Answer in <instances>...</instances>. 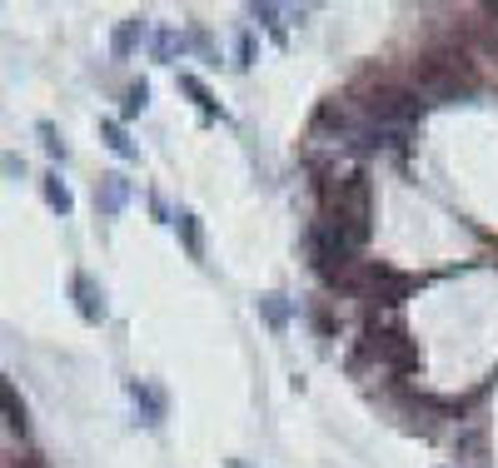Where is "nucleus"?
Here are the masks:
<instances>
[{
    "label": "nucleus",
    "instance_id": "f257e3e1",
    "mask_svg": "<svg viewBox=\"0 0 498 468\" xmlns=\"http://www.w3.org/2000/svg\"><path fill=\"white\" fill-rule=\"evenodd\" d=\"M364 115L374 120V125H414V120L423 115V100L419 95H404V90H384V95H374L364 105Z\"/></svg>",
    "mask_w": 498,
    "mask_h": 468
},
{
    "label": "nucleus",
    "instance_id": "f03ea898",
    "mask_svg": "<svg viewBox=\"0 0 498 468\" xmlns=\"http://www.w3.org/2000/svg\"><path fill=\"white\" fill-rule=\"evenodd\" d=\"M468 90V75L458 70V65H439V60H429L419 70V95H429V100H458Z\"/></svg>",
    "mask_w": 498,
    "mask_h": 468
},
{
    "label": "nucleus",
    "instance_id": "7ed1b4c3",
    "mask_svg": "<svg viewBox=\"0 0 498 468\" xmlns=\"http://www.w3.org/2000/svg\"><path fill=\"white\" fill-rule=\"evenodd\" d=\"M70 294H76L80 320H85V324H105L110 304H105V289H100L95 279H90V274H76V279H70Z\"/></svg>",
    "mask_w": 498,
    "mask_h": 468
},
{
    "label": "nucleus",
    "instance_id": "20e7f679",
    "mask_svg": "<svg viewBox=\"0 0 498 468\" xmlns=\"http://www.w3.org/2000/svg\"><path fill=\"white\" fill-rule=\"evenodd\" d=\"M125 200H130V180H125V175H100L95 210L100 214H120V210H125Z\"/></svg>",
    "mask_w": 498,
    "mask_h": 468
},
{
    "label": "nucleus",
    "instance_id": "39448f33",
    "mask_svg": "<svg viewBox=\"0 0 498 468\" xmlns=\"http://www.w3.org/2000/svg\"><path fill=\"white\" fill-rule=\"evenodd\" d=\"M130 399H135V409H140V414H145V424H150V428L165 418V394H160V389H155V383L135 379V383H130Z\"/></svg>",
    "mask_w": 498,
    "mask_h": 468
},
{
    "label": "nucleus",
    "instance_id": "423d86ee",
    "mask_svg": "<svg viewBox=\"0 0 498 468\" xmlns=\"http://www.w3.org/2000/svg\"><path fill=\"white\" fill-rule=\"evenodd\" d=\"M100 135H105V145L115 149V155H125V160H135V155H140V149L130 145V135H125V130H120L115 120H105V125H100Z\"/></svg>",
    "mask_w": 498,
    "mask_h": 468
},
{
    "label": "nucleus",
    "instance_id": "0eeeda50",
    "mask_svg": "<svg viewBox=\"0 0 498 468\" xmlns=\"http://www.w3.org/2000/svg\"><path fill=\"white\" fill-rule=\"evenodd\" d=\"M45 200H50V210H60V214L76 210V200H70V190H66V180H60V175H45Z\"/></svg>",
    "mask_w": 498,
    "mask_h": 468
},
{
    "label": "nucleus",
    "instance_id": "6e6552de",
    "mask_svg": "<svg viewBox=\"0 0 498 468\" xmlns=\"http://www.w3.org/2000/svg\"><path fill=\"white\" fill-rule=\"evenodd\" d=\"M0 409H5V424L11 428H25V404L15 399V389L5 379H0Z\"/></svg>",
    "mask_w": 498,
    "mask_h": 468
},
{
    "label": "nucleus",
    "instance_id": "1a4fd4ad",
    "mask_svg": "<svg viewBox=\"0 0 498 468\" xmlns=\"http://www.w3.org/2000/svg\"><path fill=\"white\" fill-rule=\"evenodd\" d=\"M180 90H184V95H190V100H195V105H200V110H205V115H219V105H215V95H209V90H205V86H200L195 75H180Z\"/></svg>",
    "mask_w": 498,
    "mask_h": 468
},
{
    "label": "nucleus",
    "instance_id": "9d476101",
    "mask_svg": "<svg viewBox=\"0 0 498 468\" xmlns=\"http://www.w3.org/2000/svg\"><path fill=\"white\" fill-rule=\"evenodd\" d=\"M140 40H145V21H125V25L115 31V55H130Z\"/></svg>",
    "mask_w": 498,
    "mask_h": 468
},
{
    "label": "nucleus",
    "instance_id": "9b49d317",
    "mask_svg": "<svg viewBox=\"0 0 498 468\" xmlns=\"http://www.w3.org/2000/svg\"><path fill=\"white\" fill-rule=\"evenodd\" d=\"M174 230L184 234V245H190V255H205V239H200V224H195V214H174Z\"/></svg>",
    "mask_w": 498,
    "mask_h": 468
},
{
    "label": "nucleus",
    "instance_id": "f8f14e48",
    "mask_svg": "<svg viewBox=\"0 0 498 468\" xmlns=\"http://www.w3.org/2000/svg\"><path fill=\"white\" fill-rule=\"evenodd\" d=\"M260 309H264V320H270L274 329H284V320H289V304H284V294H264Z\"/></svg>",
    "mask_w": 498,
    "mask_h": 468
},
{
    "label": "nucleus",
    "instance_id": "ddd939ff",
    "mask_svg": "<svg viewBox=\"0 0 498 468\" xmlns=\"http://www.w3.org/2000/svg\"><path fill=\"white\" fill-rule=\"evenodd\" d=\"M145 105H150V86H145V80H135L130 95H125V115H140Z\"/></svg>",
    "mask_w": 498,
    "mask_h": 468
},
{
    "label": "nucleus",
    "instance_id": "4468645a",
    "mask_svg": "<svg viewBox=\"0 0 498 468\" xmlns=\"http://www.w3.org/2000/svg\"><path fill=\"white\" fill-rule=\"evenodd\" d=\"M174 50H184V40L174 31H160L155 35V55H160V60H174Z\"/></svg>",
    "mask_w": 498,
    "mask_h": 468
},
{
    "label": "nucleus",
    "instance_id": "2eb2a0df",
    "mask_svg": "<svg viewBox=\"0 0 498 468\" xmlns=\"http://www.w3.org/2000/svg\"><path fill=\"white\" fill-rule=\"evenodd\" d=\"M40 140H45V149H50L55 160H66V145H60V135H55V125H40Z\"/></svg>",
    "mask_w": 498,
    "mask_h": 468
},
{
    "label": "nucleus",
    "instance_id": "dca6fc26",
    "mask_svg": "<svg viewBox=\"0 0 498 468\" xmlns=\"http://www.w3.org/2000/svg\"><path fill=\"white\" fill-rule=\"evenodd\" d=\"M225 468H245V464H239V458H229V464H225Z\"/></svg>",
    "mask_w": 498,
    "mask_h": 468
}]
</instances>
